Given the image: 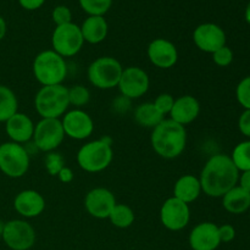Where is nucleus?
Wrapping results in <instances>:
<instances>
[{"instance_id": "nucleus-1", "label": "nucleus", "mask_w": 250, "mask_h": 250, "mask_svg": "<svg viewBox=\"0 0 250 250\" xmlns=\"http://www.w3.org/2000/svg\"><path fill=\"white\" fill-rule=\"evenodd\" d=\"M239 171L231 156L226 154L212 155L200 173V185L204 194L211 198H222L238 183Z\"/></svg>"}, {"instance_id": "nucleus-2", "label": "nucleus", "mask_w": 250, "mask_h": 250, "mask_svg": "<svg viewBox=\"0 0 250 250\" xmlns=\"http://www.w3.org/2000/svg\"><path fill=\"white\" fill-rule=\"evenodd\" d=\"M150 143L154 151L161 158H178L186 149L187 131L185 126L171 119H164L151 131Z\"/></svg>"}, {"instance_id": "nucleus-3", "label": "nucleus", "mask_w": 250, "mask_h": 250, "mask_svg": "<svg viewBox=\"0 0 250 250\" xmlns=\"http://www.w3.org/2000/svg\"><path fill=\"white\" fill-rule=\"evenodd\" d=\"M68 106V88L63 84L43 85L34 98V107L42 119H60Z\"/></svg>"}, {"instance_id": "nucleus-4", "label": "nucleus", "mask_w": 250, "mask_h": 250, "mask_svg": "<svg viewBox=\"0 0 250 250\" xmlns=\"http://www.w3.org/2000/svg\"><path fill=\"white\" fill-rule=\"evenodd\" d=\"M32 70L34 78L41 83L42 87L62 84L67 76V63L62 56L50 49L41 51L34 58Z\"/></svg>"}, {"instance_id": "nucleus-5", "label": "nucleus", "mask_w": 250, "mask_h": 250, "mask_svg": "<svg viewBox=\"0 0 250 250\" xmlns=\"http://www.w3.org/2000/svg\"><path fill=\"white\" fill-rule=\"evenodd\" d=\"M114 158L111 142L107 138L85 143L77 153L78 166L89 173L102 172L107 168Z\"/></svg>"}, {"instance_id": "nucleus-6", "label": "nucleus", "mask_w": 250, "mask_h": 250, "mask_svg": "<svg viewBox=\"0 0 250 250\" xmlns=\"http://www.w3.org/2000/svg\"><path fill=\"white\" fill-rule=\"evenodd\" d=\"M121 62L112 56H100L88 66V80L99 89H112L117 87L121 78Z\"/></svg>"}, {"instance_id": "nucleus-7", "label": "nucleus", "mask_w": 250, "mask_h": 250, "mask_svg": "<svg viewBox=\"0 0 250 250\" xmlns=\"http://www.w3.org/2000/svg\"><path fill=\"white\" fill-rule=\"evenodd\" d=\"M29 168V154L22 144L5 142L0 144V171L10 178H20Z\"/></svg>"}, {"instance_id": "nucleus-8", "label": "nucleus", "mask_w": 250, "mask_h": 250, "mask_svg": "<svg viewBox=\"0 0 250 250\" xmlns=\"http://www.w3.org/2000/svg\"><path fill=\"white\" fill-rule=\"evenodd\" d=\"M83 44H84V41H83L80 26L72 22L55 27L51 36L53 50L63 59L77 55L82 49Z\"/></svg>"}, {"instance_id": "nucleus-9", "label": "nucleus", "mask_w": 250, "mask_h": 250, "mask_svg": "<svg viewBox=\"0 0 250 250\" xmlns=\"http://www.w3.org/2000/svg\"><path fill=\"white\" fill-rule=\"evenodd\" d=\"M65 137L60 119H41L34 126L32 139L39 150L50 153L61 146Z\"/></svg>"}, {"instance_id": "nucleus-10", "label": "nucleus", "mask_w": 250, "mask_h": 250, "mask_svg": "<svg viewBox=\"0 0 250 250\" xmlns=\"http://www.w3.org/2000/svg\"><path fill=\"white\" fill-rule=\"evenodd\" d=\"M1 238L11 250H28L36 243V231L24 220H10L5 222Z\"/></svg>"}, {"instance_id": "nucleus-11", "label": "nucleus", "mask_w": 250, "mask_h": 250, "mask_svg": "<svg viewBox=\"0 0 250 250\" xmlns=\"http://www.w3.org/2000/svg\"><path fill=\"white\" fill-rule=\"evenodd\" d=\"M149 85H150V80L148 73L141 67L129 66L122 71L117 87L122 97L132 100L143 97L148 92Z\"/></svg>"}, {"instance_id": "nucleus-12", "label": "nucleus", "mask_w": 250, "mask_h": 250, "mask_svg": "<svg viewBox=\"0 0 250 250\" xmlns=\"http://www.w3.org/2000/svg\"><path fill=\"white\" fill-rule=\"evenodd\" d=\"M190 220L189 205L181 202L177 198L171 197L164 202L160 209V221L168 231H181Z\"/></svg>"}, {"instance_id": "nucleus-13", "label": "nucleus", "mask_w": 250, "mask_h": 250, "mask_svg": "<svg viewBox=\"0 0 250 250\" xmlns=\"http://www.w3.org/2000/svg\"><path fill=\"white\" fill-rule=\"evenodd\" d=\"M61 124L65 136L76 141L89 138L94 131V121L82 109H73L66 112L61 119Z\"/></svg>"}, {"instance_id": "nucleus-14", "label": "nucleus", "mask_w": 250, "mask_h": 250, "mask_svg": "<svg viewBox=\"0 0 250 250\" xmlns=\"http://www.w3.org/2000/svg\"><path fill=\"white\" fill-rule=\"evenodd\" d=\"M193 42L199 50L212 54L226 45V33L216 23H202L193 32Z\"/></svg>"}, {"instance_id": "nucleus-15", "label": "nucleus", "mask_w": 250, "mask_h": 250, "mask_svg": "<svg viewBox=\"0 0 250 250\" xmlns=\"http://www.w3.org/2000/svg\"><path fill=\"white\" fill-rule=\"evenodd\" d=\"M116 204L114 193L104 187L93 188L85 194L84 198L85 210L95 219H109L110 212Z\"/></svg>"}, {"instance_id": "nucleus-16", "label": "nucleus", "mask_w": 250, "mask_h": 250, "mask_svg": "<svg viewBox=\"0 0 250 250\" xmlns=\"http://www.w3.org/2000/svg\"><path fill=\"white\" fill-rule=\"evenodd\" d=\"M149 61L158 68L167 70L178 61V51L175 44L165 38H156L148 45Z\"/></svg>"}, {"instance_id": "nucleus-17", "label": "nucleus", "mask_w": 250, "mask_h": 250, "mask_svg": "<svg viewBox=\"0 0 250 250\" xmlns=\"http://www.w3.org/2000/svg\"><path fill=\"white\" fill-rule=\"evenodd\" d=\"M188 242L193 250H216L221 244L219 226L212 222L197 225L190 232Z\"/></svg>"}, {"instance_id": "nucleus-18", "label": "nucleus", "mask_w": 250, "mask_h": 250, "mask_svg": "<svg viewBox=\"0 0 250 250\" xmlns=\"http://www.w3.org/2000/svg\"><path fill=\"white\" fill-rule=\"evenodd\" d=\"M14 209L26 219L39 216L45 209V199L34 189L21 190L14 199Z\"/></svg>"}, {"instance_id": "nucleus-19", "label": "nucleus", "mask_w": 250, "mask_h": 250, "mask_svg": "<svg viewBox=\"0 0 250 250\" xmlns=\"http://www.w3.org/2000/svg\"><path fill=\"white\" fill-rule=\"evenodd\" d=\"M34 126L36 125L28 115L17 111L5 122V132L11 142L23 144L33 138Z\"/></svg>"}, {"instance_id": "nucleus-20", "label": "nucleus", "mask_w": 250, "mask_h": 250, "mask_svg": "<svg viewBox=\"0 0 250 250\" xmlns=\"http://www.w3.org/2000/svg\"><path fill=\"white\" fill-rule=\"evenodd\" d=\"M200 114V103L193 95H182L175 99L170 119L177 124L186 126L198 119Z\"/></svg>"}, {"instance_id": "nucleus-21", "label": "nucleus", "mask_w": 250, "mask_h": 250, "mask_svg": "<svg viewBox=\"0 0 250 250\" xmlns=\"http://www.w3.org/2000/svg\"><path fill=\"white\" fill-rule=\"evenodd\" d=\"M202 185L199 178L193 175H185L176 181L173 186V197L189 205L202 194Z\"/></svg>"}, {"instance_id": "nucleus-22", "label": "nucleus", "mask_w": 250, "mask_h": 250, "mask_svg": "<svg viewBox=\"0 0 250 250\" xmlns=\"http://www.w3.org/2000/svg\"><path fill=\"white\" fill-rule=\"evenodd\" d=\"M80 28L83 41L89 44L102 43L109 32V26L104 16H88Z\"/></svg>"}, {"instance_id": "nucleus-23", "label": "nucleus", "mask_w": 250, "mask_h": 250, "mask_svg": "<svg viewBox=\"0 0 250 250\" xmlns=\"http://www.w3.org/2000/svg\"><path fill=\"white\" fill-rule=\"evenodd\" d=\"M222 207L229 214H244L250 209V193L236 186L222 197Z\"/></svg>"}, {"instance_id": "nucleus-24", "label": "nucleus", "mask_w": 250, "mask_h": 250, "mask_svg": "<svg viewBox=\"0 0 250 250\" xmlns=\"http://www.w3.org/2000/svg\"><path fill=\"white\" fill-rule=\"evenodd\" d=\"M165 116L160 114L154 106L153 103H143V104L138 105L134 110V121L139 125L141 127H146V128H155Z\"/></svg>"}, {"instance_id": "nucleus-25", "label": "nucleus", "mask_w": 250, "mask_h": 250, "mask_svg": "<svg viewBox=\"0 0 250 250\" xmlns=\"http://www.w3.org/2000/svg\"><path fill=\"white\" fill-rule=\"evenodd\" d=\"M19 111L17 97L11 88L0 84V122H6Z\"/></svg>"}, {"instance_id": "nucleus-26", "label": "nucleus", "mask_w": 250, "mask_h": 250, "mask_svg": "<svg viewBox=\"0 0 250 250\" xmlns=\"http://www.w3.org/2000/svg\"><path fill=\"white\" fill-rule=\"evenodd\" d=\"M134 211L126 204H116L110 212L109 220L117 229H128L134 222Z\"/></svg>"}, {"instance_id": "nucleus-27", "label": "nucleus", "mask_w": 250, "mask_h": 250, "mask_svg": "<svg viewBox=\"0 0 250 250\" xmlns=\"http://www.w3.org/2000/svg\"><path fill=\"white\" fill-rule=\"evenodd\" d=\"M234 166L238 171H249L250 170V141L242 142L234 146L231 155Z\"/></svg>"}, {"instance_id": "nucleus-28", "label": "nucleus", "mask_w": 250, "mask_h": 250, "mask_svg": "<svg viewBox=\"0 0 250 250\" xmlns=\"http://www.w3.org/2000/svg\"><path fill=\"white\" fill-rule=\"evenodd\" d=\"M78 1L88 16H104L112 5V0H78Z\"/></svg>"}, {"instance_id": "nucleus-29", "label": "nucleus", "mask_w": 250, "mask_h": 250, "mask_svg": "<svg viewBox=\"0 0 250 250\" xmlns=\"http://www.w3.org/2000/svg\"><path fill=\"white\" fill-rule=\"evenodd\" d=\"M90 93L87 87L82 84H76L68 88V103L76 106V109L84 106L89 103Z\"/></svg>"}, {"instance_id": "nucleus-30", "label": "nucleus", "mask_w": 250, "mask_h": 250, "mask_svg": "<svg viewBox=\"0 0 250 250\" xmlns=\"http://www.w3.org/2000/svg\"><path fill=\"white\" fill-rule=\"evenodd\" d=\"M236 97L239 104L246 110H250V76L244 77L238 83L236 89Z\"/></svg>"}, {"instance_id": "nucleus-31", "label": "nucleus", "mask_w": 250, "mask_h": 250, "mask_svg": "<svg viewBox=\"0 0 250 250\" xmlns=\"http://www.w3.org/2000/svg\"><path fill=\"white\" fill-rule=\"evenodd\" d=\"M51 19H53L56 27L71 23L72 22V12L65 5H58V6L54 7L53 12H51Z\"/></svg>"}, {"instance_id": "nucleus-32", "label": "nucleus", "mask_w": 250, "mask_h": 250, "mask_svg": "<svg viewBox=\"0 0 250 250\" xmlns=\"http://www.w3.org/2000/svg\"><path fill=\"white\" fill-rule=\"evenodd\" d=\"M173 103H175V98L172 97L168 93H163V94H159L156 97V99L154 100L153 104L156 107L159 112H160L163 116L165 115H170L171 110H172Z\"/></svg>"}, {"instance_id": "nucleus-33", "label": "nucleus", "mask_w": 250, "mask_h": 250, "mask_svg": "<svg viewBox=\"0 0 250 250\" xmlns=\"http://www.w3.org/2000/svg\"><path fill=\"white\" fill-rule=\"evenodd\" d=\"M212 60L220 67H227L232 63L233 61V51L231 48H229L227 45L222 46L219 50H216L215 53L211 54Z\"/></svg>"}, {"instance_id": "nucleus-34", "label": "nucleus", "mask_w": 250, "mask_h": 250, "mask_svg": "<svg viewBox=\"0 0 250 250\" xmlns=\"http://www.w3.org/2000/svg\"><path fill=\"white\" fill-rule=\"evenodd\" d=\"M63 167L62 159L58 154H50L46 159V168L51 175H58L59 171Z\"/></svg>"}, {"instance_id": "nucleus-35", "label": "nucleus", "mask_w": 250, "mask_h": 250, "mask_svg": "<svg viewBox=\"0 0 250 250\" xmlns=\"http://www.w3.org/2000/svg\"><path fill=\"white\" fill-rule=\"evenodd\" d=\"M219 236L221 243H229L236 238V229L232 225H222L219 226Z\"/></svg>"}, {"instance_id": "nucleus-36", "label": "nucleus", "mask_w": 250, "mask_h": 250, "mask_svg": "<svg viewBox=\"0 0 250 250\" xmlns=\"http://www.w3.org/2000/svg\"><path fill=\"white\" fill-rule=\"evenodd\" d=\"M238 128L243 136L250 138V110H244L243 114L239 116Z\"/></svg>"}, {"instance_id": "nucleus-37", "label": "nucleus", "mask_w": 250, "mask_h": 250, "mask_svg": "<svg viewBox=\"0 0 250 250\" xmlns=\"http://www.w3.org/2000/svg\"><path fill=\"white\" fill-rule=\"evenodd\" d=\"M45 2V0H19V4L28 11H34L42 7Z\"/></svg>"}, {"instance_id": "nucleus-38", "label": "nucleus", "mask_w": 250, "mask_h": 250, "mask_svg": "<svg viewBox=\"0 0 250 250\" xmlns=\"http://www.w3.org/2000/svg\"><path fill=\"white\" fill-rule=\"evenodd\" d=\"M58 177H59V180L61 181V182H63V183H70L71 181L73 180V172H72V170H71L70 167H67V166H63V167L61 168L60 171H59Z\"/></svg>"}, {"instance_id": "nucleus-39", "label": "nucleus", "mask_w": 250, "mask_h": 250, "mask_svg": "<svg viewBox=\"0 0 250 250\" xmlns=\"http://www.w3.org/2000/svg\"><path fill=\"white\" fill-rule=\"evenodd\" d=\"M238 183L239 187H242L247 192L250 193V170L244 171V172H242V175H239Z\"/></svg>"}, {"instance_id": "nucleus-40", "label": "nucleus", "mask_w": 250, "mask_h": 250, "mask_svg": "<svg viewBox=\"0 0 250 250\" xmlns=\"http://www.w3.org/2000/svg\"><path fill=\"white\" fill-rule=\"evenodd\" d=\"M6 32H7L6 21L4 20V17L0 16V42L5 38V36H6Z\"/></svg>"}, {"instance_id": "nucleus-41", "label": "nucleus", "mask_w": 250, "mask_h": 250, "mask_svg": "<svg viewBox=\"0 0 250 250\" xmlns=\"http://www.w3.org/2000/svg\"><path fill=\"white\" fill-rule=\"evenodd\" d=\"M246 20H247V22H248V23L250 24V1L248 4V6H247V9H246Z\"/></svg>"}, {"instance_id": "nucleus-42", "label": "nucleus", "mask_w": 250, "mask_h": 250, "mask_svg": "<svg viewBox=\"0 0 250 250\" xmlns=\"http://www.w3.org/2000/svg\"><path fill=\"white\" fill-rule=\"evenodd\" d=\"M4 226H5V222H2L1 220H0V238L2 237V231H4Z\"/></svg>"}]
</instances>
